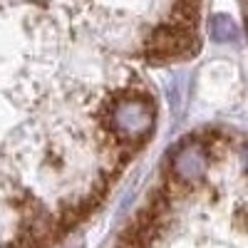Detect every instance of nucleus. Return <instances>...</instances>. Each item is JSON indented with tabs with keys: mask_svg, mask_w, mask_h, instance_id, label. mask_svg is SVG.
<instances>
[{
	"mask_svg": "<svg viewBox=\"0 0 248 248\" xmlns=\"http://www.w3.org/2000/svg\"><path fill=\"white\" fill-rule=\"evenodd\" d=\"M191 52H196L194 32L176 28L171 23L154 30V35L149 37V45H147V55L152 57V62H167V60L186 57Z\"/></svg>",
	"mask_w": 248,
	"mask_h": 248,
	"instance_id": "nucleus-2",
	"label": "nucleus"
},
{
	"mask_svg": "<svg viewBox=\"0 0 248 248\" xmlns=\"http://www.w3.org/2000/svg\"><path fill=\"white\" fill-rule=\"evenodd\" d=\"M206 164H209V154H206L201 144H196V141L184 144L174 156V174L181 181H196L203 176Z\"/></svg>",
	"mask_w": 248,
	"mask_h": 248,
	"instance_id": "nucleus-3",
	"label": "nucleus"
},
{
	"mask_svg": "<svg viewBox=\"0 0 248 248\" xmlns=\"http://www.w3.org/2000/svg\"><path fill=\"white\" fill-rule=\"evenodd\" d=\"M211 35L218 43H229V40H236L238 28L229 15H214L211 17Z\"/></svg>",
	"mask_w": 248,
	"mask_h": 248,
	"instance_id": "nucleus-4",
	"label": "nucleus"
},
{
	"mask_svg": "<svg viewBox=\"0 0 248 248\" xmlns=\"http://www.w3.org/2000/svg\"><path fill=\"white\" fill-rule=\"evenodd\" d=\"M112 124L119 137L124 139H141L152 132L154 124V107L149 99H124L112 109Z\"/></svg>",
	"mask_w": 248,
	"mask_h": 248,
	"instance_id": "nucleus-1",
	"label": "nucleus"
}]
</instances>
